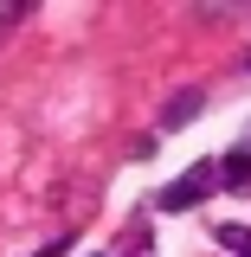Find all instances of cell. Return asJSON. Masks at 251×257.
<instances>
[{
  "instance_id": "obj_1",
  "label": "cell",
  "mask_w": 251,
  "mask_h": 257,
  "mask_svg": "<svg viewBox=\"0 0 251 257\" xmlns=\"http://www.w3.org/2000/svg\"><path fill=\"white\" fill-rule=\"evenodd\" d=\"M213 174H219V167H193V174H181L174 187L161 193V212H187V206H200V199L213 193Z\"/></svg>"
},
{
  "instance_id": "obj_2",
  "label": "cell",
  "mask_w": 251,
  "mask_h": 257,
  "mask_svg": "<svg viewBox=\"0 0 251 257\" xmlns=\"http://www.w3.org/2000/svg\"><path fill=\"white\" fill-rule=\"evenodd\" d=\"M200 109H206V96H200V90H181L174 103H168V109H161V128H181V122H193Z\"/></svg>"
},
{
  "instance_id": "obj_3",
  "label": "cell",
  "mask_w": 251,
  "mask_h": 257,
  "mask_svg": "<svg viewBox=\"0 0 251 257\" xmlns=\"http://www.w3.org/2000/svg\"><path fill=\"white\" fill-rule=\"evenodd\" d=\"M219 174H225V187H251V148H232L219 161Z\"/></svg>"
},
{
  "instance_id": "obj_4",
  "label": "cell",
  "mask_w": 251,
  "mask_h": 257,
  "mask_svg": "<svg viewBox=\"0 0 251 257\" xmlns=\"http://www.w3.org/2000/svg\"><path fill=\"white\" fill-rule=\"evenodd\" d=\"M245 257H251V244H245Z\"/></svg>"
}]
</instances>
